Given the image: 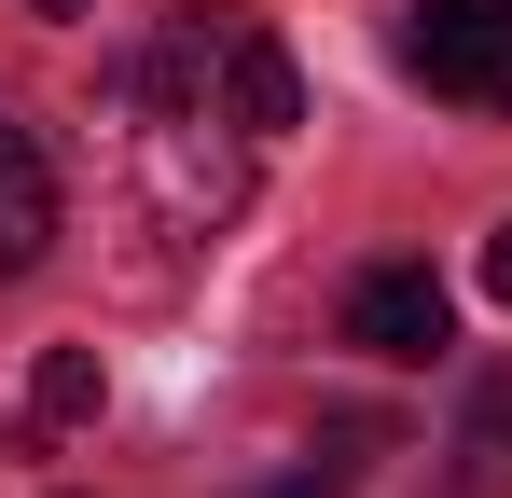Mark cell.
<instances>
[{
  "mask_svg": "<svg viewBox=\"0 0 512 498\" xmlns=\"http://www.w3.org/2000/svg\"><path fill=\"white\" fill-rule=\"evenodd\" d=\"M111 111H125V180H139V208L167 236H222L250 208V153L263 139L236 111V14L153 28V56H125Z\"/></svg>",
  "mask_w": 512,
  "mask_h": 498,
  "instance_id": "1",
  "label": "cell"
},
{
  "mask_svg": "<svg viewBox=\"0 0 512 498\" xmlns=\"http://www.w3.org/2000/svg\"><path fill=\"white\" fill-rule=\"evenodd\" d=\"M402 70L457 111H512V0H416Z\"/></svg>",
  "mask_w": 512,
  "mask_h": 498,
  "instance_id": "2",
  "label": "cell"
},
{
  "mask_svg": "<svg viewBox=\"0 0 512 498\" xmlns=\"http://www.w3.org/2000/svg\"><path fill=\"white\" fill-rule=\"evenodd\" d=\"M346 346H360V360H443V346H457L443 277H429V263H374V277L346 291Z\"/></svg>",
  "mask_w": 512,
  "mask_h": 498,
  "instance_id": "3",
  "label": "cell"
},
{
  "mask_svg": "<svg viewBox=\"0 0 512 498\" xmlns=\"http://www.w3.org/2000/svg\"><path fill=\"white\" fill-rule=\"evenodd\" d=\"M42 249H56V180L28 153V125H0V277H28Z\"/></svg>",
  "mask_w": 512,
  "mask_h": 498,
  "instance_id": "4",
  "label": "cell"
},
{
  "mask_svg": "<svg viewBox=\"0 0 512 498\" xmlns=\"http://www.w3.org/2000/svg\"><path fill=\"white\" fill-rule=\"evenodd\" d=\"M97 388H111V374H97V346H42V360H28V415H14V429H28V457H42V443H70V429L97 415Z\"/></svg>",
  "mask_w": 512,
  "mask_h": 498,
  "instance_id": "5",
  "label": "cell"
},
{
  "mask_svg": "<svg viewBox=\"0 0 512 498\" xmlns=\"http://www.w3.org/2000/svg\"><path fill=\"white\" fill-rule=\"evenodd\" d=\"M457 498H512V374H485L457 415Z\"/></svg>",
  "mask_w": 512,
  "mask_h": 498,
  "instance_id": "6",
  "label": "cell"
},
{
  "mask_svg": "<svg viewBox=\"0 0 512 498\" xmlns=\"http://www.w3.org/2000/svg\"><path fill=\"white\" fill-rule=\"evenodd\" d=\"M236 111H250V139H277V125H305V83H291V56L263 42L250 14H236Z\"/></svg>",
  "mask_w": 512,
  "mask_h": 498,
  "instance_id": "7",
  "label": "cell"
},
{
  "mask_svg": "<svg viewBox=\"0 0 512 498\" xmlns=\"http://www.w3.org/2000/svg\"><path fill=\"white\" fill-rule=\"evenodd\" d=\"M485 291H499V305H512V222H499V236H485Z\"/></svg>",
  "mask_w": 512,
  "mask_h": 498,
  "instance_id": "8",
  "label": "cell"
},
{
  "mask_svg": "<svg viewBox=\"0 0 512 498\" xmlns=\"http://www.w3.org/2000/svg\"><path fill=\"white\" fill-rule=\"evenodd\" d=\"M263 498H333V471H291V485H263Z\"/></svg>",
  "mask_w": 512,
  "mask_h": 498,
  "instance_id": "9",
  "label": "cell"
},
{
  "mask_svg": "<svg viewBox=\"0 0 512 498\" xmlns=\"http://www.w3.org/2000/svg\"><path fill=\"white\" fill-rule=\"evenodd\" d=\"M42 14H84V0H42Z\"/></svg>",
  "mask_w": 512,
  "mask_h": 498,
  "instance_id": "10",
  "label": "cell"
}]
</instances>
